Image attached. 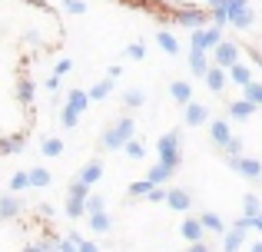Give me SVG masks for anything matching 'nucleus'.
Wrapping results in <instances>:
<instances>
[{
	"label": "nucleus",
	"instance_id": "obj_1",
	"mask_svg": "<svg viewBox=\"0 0 262 252\" xmlns=\"http://www.w3.org/2000/svg\"><path fill=\"white\" fill-rule=\"evenodd\" d=\"M133 133H136L133 117H123V120H116V123L100 136V146H103V149H126V143L136 140Z\"/></svg>",
	"mask_w": 262,
	"mask_h": 252
},
{
	"label": "nucleus",
	"instance_id": "obj_2",
	"mask_svg": "<svg viewBox=\"0 0 262 252\" xmlns=\"http://www.w3.org/2000/svg\"><path fill=\"white\" fill-rule=\"evenodd\" d=\"M173 24L179 27H189V30H206V27H212V13L199 10V7H189V4H176L173 7Z\"/></svg>",
	"mask_w": 262,
	"mask_h": 252
},
{
	"label": "nucleus",
	"instance_id": "obj_3",
	"mask_svg": "<svg viewBox=\"0 0 262 252\" xmlns=\"http://www.w3.org/2000/svg\"><path fill=\"white\" fill-rule=\"evenodd\" d=\"M156 149H160V163H166V166H173L179 173V166H183V149H179V133H176V129L163 133Z\"/></svg>",
	"mask_w": 262,
	"mask_h": 252
},
{
	"label": "nucleus",
	"instance_id": "obj_4",
	"mask_svg": "<svg viewBox=\"0 0 262 252\" xmlns=\"http://www.w3.org/2000/svg\"><path fill=\"white\" fill-rule=\"evenodd\" d=\"M86 199H90V186L86 182H70V196H67V216L70 219H80L86 213Z\"/></svg>",
	"mask_w": 262,
	"mask_h": 252
},
{
	"label": "nucleus",
	"instance_id": "obj_5",
	"mask_svg": "<svg viewBox=\"0 0 262 252\" xmlns=\"http://www.w3.org/2000/svg\"><path fill=\"white\" fill-rule=\"evenodd\" d=\"M243 50H246V47L232 43V40H223V43L212 50V63L223 66V70H232V66L239 63V53H243Z\"/></svg>",
	"mask_w": 262,
	"mask_h": 252
},
{
	"label": "nucleus",
	"instance_id": "obj_6",
	"mask_svg": "<svg viewBox=\"0 0 262 252\" xmlns=\"http://www.w3.org/2000/svg\"><path fill=\"white\" fill-rule=\"evenodd\" d=\"M252 20H256V13H252L249 0H229V24L232 27L246 30V27H252Z\"/></svg>",
	"mask_w": 262,
	"mask_h": 252
},
{
	"label": "nucleus",
	"instance_id": "obj_7",
	"mask_svg": "<svg viewBox=\"0 0 262 252\" xmlns=\"http://www.w3.org/2000/svg\"><path fill=\"white\" fill-rule=\"evenodd\" d=\"M206 233H209V229L203 226V219H199V216H186L183 226H179V236H183L189 246H192V242H203V236H206Z\"/></svg>",
	"mask_w": 262,
	"mask_h": 252
},
{
	"label": "nucleus",
	"instance_id": "obj_8",
	"mask_svg": "<svg viewBox=\"0 0 262 252\" xmlns=\"http://www.w3.org/2000/svg\"><path fill=\"white\" fill-rule=\"evenodd\" d=\"M229 166L246 179H262V163L252 159V156H236V159H229Z\"/></svg>",
	"mask_w": 262,
	"mask_h": 252
},
{
	"label": "nucleus",
	"instance_id": "obj_9",
	"mask_svg": "<svg viewBox=\"0 0 262 252\" xmlns=\"http://www.w3.org/2000/svg\"><path fill=\"white\" fill-rule=\"evenodd\" d=\"M33 97H37L33 80L27 77V73H20V77H17V100H20V106H27V110H30V106H33Z\"/></svg>",
	"mask_w": 262,
	"mask_h": 252
},
{
	"label": "nucleus",
	"instance_id": "obj_10",
	"mask_svg": "<svg viewBox=\"0 0 262 252\" xmlns=\"http://www.w3.org/2000/svg\"><path fill=\"white\" fill-rule=\"evenodd\" d=\"M209 136H212V146H219V149H226L232 143V129L226 120H212V126H209Z\"/></svg>",
	"mask_w": 262,
	"mask_h": 252
},
{
	"label": "nucleus",
	"instance_id": "obj_11",
	"mask_svg": "<svg viewBox=\"0 0 262 252\" xmlns=\"http://www.w3.org/2000/svg\"><path fill=\"white\" fill-rule=\"evenodd\" d=\"M20 213H24V202L17 199V193H7L4 199H0V219L10 222V219H17Z\"/></svg>",
	"mask_w": 262,
	"mask_h": 252
},
{
	"label": "nucleus",
	"instance_id": "obj_12",
	"mask_svg": "<svg viewBox=\"0 0 262 252\" xmlns=\"http://www.w3.org/2000/svg\"><path fill=\"white\" fill-rule=\"evenodd\" d=\"M24 146H27V133H7V136H0V153H4V156H17Z\"/></svg>",
	"mask_w": 262,
	"mask_h": 252
},
{
	"label": "nucleus",
	"instance_id": "obj_13",
	"mask_svg": "<svg viewBox=\"0 0 262 252\" xmlns=\"http://www.w3.org/2000/svg\"><path fill=\"white\" fill-rule=\"evenodd\" d=\"M166 206L173 209V213H189V206H192V196L186 193V189L173 186V189H169V199H166Z\"/></svg>",
	"mask_w": 262,
	"mask_h": 252
},
{
	"label": "nucleus",
	"instance_id": "obj_14",
	"mask_svg": "<svg viewBox=\"0 0 262 252\" xmlns=\"http://www.w3.org/2000/svg\"><path fill=\"white\" fill-rule=\"evenodd\" d=\"M183 120H186V126H206L209 123V110H206L203 103H189L186 113H183Z\"/></svg>",
	"mask_w": 262,
	"mask_h": 252
},
{
	"label": "nucleus",
	"instance_id": "obj_15",
	"mask_svg": "<svg viewBox=\"0 0 262 252\" xmlns=\"http://www.w3.org/2000/svg\"><path fill=\"white\" fill-rule=\"evenodd\" d=\"M169 97H173L176 103L189 106L192 103V83L189 80H173V83H169Z\"/></svg>",
	"mask_w": 262,
	"mask_h": 252
},
{
	"label": "nucleus",
	"instance_id": "obj_16",
	"mask_svg": "<svg viewBox=\"0 0 262 252\" xmlns=\"http://www.w3.org/2000/svg\"><path fill=\"white\" fill-rule=\"evenodd\" d=\"M226 83H229V70H223V66L212 63V70L206 73V86H209L212 93H223V90H226Z\"/></svg>",
	"mask_w": 262,
	"mask_h": 252
},
{
	"label": "nucleus",
	"instance_id": "obj_17",
	"mask_svg": "<svg viewBox=\"0 0 262 252\" xmlns=\"http://www.w3.org/2000/svg\"><path fill=\"white\" fill-rule=\"evenodd\" d=\"M256 110H259V106L252 103V100H246V97H243V100H232V103H229V117H232V120H249Z\"/></svg>",
	"mask_w": 262,
	"mask_h": 252
},
{
	"label": "nucleus",
	"instance_id": "obj_18",
	"mask_svg": "<svg viewBox=\"0 0 262 252\" xmlns=\"http://www.w3.org/2000/svg\"><path fill=\"white\" fill-rule=\"evenodd\" d=\"M189 70L196 73V77H203V80H206V73L212 70L209 60H206V50H189Z\"/></svg>",
	"mask_w": 262,
	"mask_h": 252
},
{
	"label": "nucleus",
	"instance_id": "obj_19",
	"mask_svg": "<svg viewBox=\"0 0 262 252\" xmlns=\"http://www.w3.org/2000/svg\"><path fill=\"white\" fill-rule=\"evenodd\" d=\"M77 179H80V182H86V186H93L96 179H103V163H100V159H90L86 166L80 169V176H77Z\"/></svg>",
	"mask_w": 262,
	"mask_h": 252
},
{
	"label": "nucleus",
	"instance_id": "obj_20",
	"mask_svg": "<svg viewBox=\"0 0 262 252\" xmlns=\"http://www.w3.org/2000/svg\"><path fill=\"white\" fill-rule=\"evenodd\" d=\"M243 242H246V229L232 226L229 233L223 236V252H239V249H243Z\"/></svg>",
	"mask_w": 262,
	"mask_h": 252
},
{
	"label": "nucleus",
	"instance_id": "obj_21",
	"mask_svg": "<svg viewBox=\"0 0 262 252\" xmlns=\"http://www.w3.org/2000/svg\"><path fill=\"white\" fill-rule=\"evenodd\" d=\"M173 176H176V169H173V166H166V163H156V166L146 173V179L153 182V186H163V182L173 179Z\"/></svg>",
	"mask_w": 262,
	"mask_h": 252
},
{
	"label": "nucleus",
	"instance_id": "obj_22",
	"mask_svg": "<svg viewBox=\"0 0 262 252\" xmlns=\"http://www.w3.org/2000/svg\"><path fill=\"white\" fill-rule=\"evenodd\" d=\"M229 80H232L236 86H243V90H246L249 83H256V80H252V70H249L246 63H236V66H232V70H229Z\"/></svg>",
	"mask_w": 262,
	"mask_h": 252
},
{
	"label": "nucleus",
	"instance_id": "obj_23",
	"mask_svg": "<svg viewBox=\"0 0 262 252\" xmlns=\"http://www.w3.org/2000/svg\"><path fill=\"white\" fill-rule=\"evenodd\" d=\"M199 219H203V226L209 229L212 236H226V233H229V229H226V222H223V216H216V213H203Z\"/></svg>",
	"mask_w": 262,
	"mask_h": 252
},
{
	"label": "nucleus",
	"instance_id": "obj_24",
	"mask_svg": "<svg viewBox=\"0 0 262 252\" xmlns=\"http://www.w3.org/2000/svg\"><path fill=\"white\" fill-rule=\"evenodd\" d=\"M90 103H93V100H90V93H83V90H70L67 93V106H73L77 113H83Z\"/></svg>",
	"mask_w": 262,
	"mask_h": 252
},
{
	"label": "nucleus",
	"instance_id": "obj_25",
	"mask_svg": "<svg viewBox=\"0 0 262 252\" xmlns=\"http://www.w3.org/2000/svg\"><path fill=\"white\" fill-rule=\"evenodd\" d=\"M156 43H160L163 53H169V57H176V53H179V43H176V37L169 30H156Z\"/></svg>",
	"mask_w": 262,
	"mask_h": 252
},
{
	"label": "nucleus",
	"instance_id": "obj_26",
	"mask_svg": "<svg viewBox=\"0 0 262 252\" xmlns=\"http://www.w3.org/2000/svg\"><path fill=\"white\" fill-rule=\"evenodd\" d=\"M259 213H262L259 196H256V193H246V196H243V216H249V219H259Z\"/></svg>",
	"mask_w": 262,
	"mask_h": 252
},
{
	"label": "nucleus",
	"instance_id": "obj_27",
	"mask_svg": "<svg viewBox=\"0 0 262 252\" xmlns=\"http://www.w3.org/2000/svg\"><path fill=\"white\" fill-rule=\"evenodd\" d=\"M30 182H33V189H47V186L53 182L50 169H43V166H33V169H30Z\"/></svg>",
	"mask_w": 262,
	"mask_h": 252
},
{
	"label": "nucleus",
	"instance_id": "obj_28",
	"mask_svg": "<svg viewBox=\"0 0 262 252\" xmlns=\"http://www.w3.org/2000/svg\"><path fill=\"white\" fill-rule=\"evenodd\" d=\"M30 169H20V173L10 176V193H24V189H30Z\"/></svg>",
	"mask_w": 262,
	"mask_h": 252
},
{
	"label": "nucleus",
	"instance_id": "obj_29",
	"mask_svg": "<svg viewBox=\"0 0 262 252\" xmlns=\"http://www.w3.org/2000/svg\"><path fill=\"white\" fill-rule=\"evenodd\" d=\"M40 153L50 156V159H53V156H60V153H63V140H60V136H47V140L40 143Z\"/></svg>",
	"mask_w": 262,
	"mask_h": 252
},
{
	"label": "nucleus",
	"instance_id": "obj_30",
	"mask_svg": "<svg viewBox=\"0 0 262 252\" xmlns=\"http://www.w3.org/2000/svg\"><path fill=\"white\" fill-rule=\"evenodd\" d=\"M86 93H90V100H106L110 93H113V80H110V77H106V80H100V83H93Z\"/></svg>",
	"mask_w": 262,
	"mask_h": 252
},
{
	"label": "nucleus",
	"instance_id": "obj_31",
	"mask_svg": "<svg viewBox=\"0 0 262 252\" xmlns=\"http://www.w3.org/2000/svg\"><path fill=\"white\" fill-rule=\"evenodd\" d=\"M80 117H83V113H77L73 110V106H60V123H63L67 129H77V123H80Z\"/></svg>",
	"mask_w": 262,
	"mask_h": 252
},
{
	"label": "nucleus",
	"instance_id": "obj_32",
	"mask_svg": "<svg viewBox=\"0 0 262 252\" xmlns=\"http://www.w3.org/2000/svg\"><path fill=\"white\" fill-rule=\"evenodd\" d=\"M90 229H93V233H110V229H113V219H110L106 213H96V216H90Z\"/></svg>",
	"mask_w": 262,
	"mask_h": 252
},
{
	"label": "nucleus",
	"instance_id": "obj_33",
	"mask_svg": "<svg viewBox=\"0 0 262 252\" xmlns=\"http://www.w3.org/2000/svg\"><path fill=\"white\" fill-rule=\"evenodd\" d=\"M143 103H146L143 90H126V93H123V106H126V110H140Z\"/></svg>",
	"mask_w": 262,
	"mask_h": 252
},
{
	"label": "nucleus",
	"instance_id": "obj_34",
	"mask_svg": "<svg viewBox=\"0 0 262 252\" xmlns=\"http://www.w3.org/2000/svg\"><path fill=\"white\" fill-rule=\"evenodd\" d=\"M96 213H106V199H103V196H96V193H90V199H86V216H96Z\"/></svg>",
	"mask_w": 262,
	"mask_h": 252
},
{
	"label": "nucleus",
	"instance_id": "obj_35",
	"mask_svg": "<svg viewBox=\"0 0 262 252\" xmlns=\"http://www.w3.org/2000/svg\"><path fill=\"white\" fill-rule=\"evenodd\" d=\"M223 43V27H206V47H209V50H216V47Z\"/></svg>",
	"mask_w": 262,
	"mask_h": 252
},
{
	"label": "nucleus",
	"instance_id": "obj_36",
	"mask_svg": "<svg viewBox=\"0 0 262 252\" xmlns=\"http://www.w3.org/2000/svg\"><path fill=\"white\" fill-rule=\"evenodd\" d=\"M243 97H246V100H252V103H256L259 110H262V83H249V86L243 90Z\"/></svg>",
	"mask_w": 262,
	"mask_h": 252
},
{
	"label": "nucleus",
	"instance_id": "obj_37",
	"mask_svg": "<svg viewBox=\"0 0 262 252\" xmlns=\"http://www.w3.org/2000/svg\"><path fill=\"white\" fill-rule=\"evenodd\" d=\"M153 182H149V179H140V182H133V186H129V196H149V193H153Z\"/></svg>",
	"mask_w": 262,
	"mask_h": 252
},
{
	"label": "nucleus",
	"instance_id": "obj_38",
	"mask_svg": "<svg viewBox=\"0 0 262 252\" xmlns=\"http://www.w3.org/2000/svg\"><path fill=\"white\" fill-rule=\"evenodd\" d=\"M40 249H43V252H60V236L47 233L43 239H40Z\"/></svg>",
	"mask_w": 262,
	"mask_h": 252
},
{
	"label": "nucleus",
	"instance_id": "obj_39",
	"mask_svg": "<svg viewBox=\"0 0 262 252\" xmlns=\"http://www.w3.org/2000/svg\"><path fill=\"white\" fill-rule=\"evenodd\" d=\"M126 156H129V159H143V156H146L143 143H140V140H129V143H126Z\"/></svg>",
	"mask_w": 262,
	"mask_h": 252
},
{
	"label": "nucleus",
	"instance_id": "obj_40",
	"mask_svg": "<svg viewBox=\"0 0 262 252\" xmlns=\"http://www.w3.org/2000/svg\"><path fill=\"white\" fill-rule=\"evenodd\" d=\"M212 24H216V27L229 24V7H216V10H212Z\"/></svg>",
	"mask_w": 262,
	"mask_h": 252
},
{
	"label": "nucleus",
	"instance_id": "obj_41",
	"mask_svg": "<svg viewBox=\"0 0 262 252\" xmlns=\"http://www.w3.org/2000/svg\"><path fill=\"white\" fill-rule=\"evenodd\" d=\"M126 57H129V60H143V57H146V47L136 40V43H129V47H126Z\"/></svg>",
	"mask_w": 262,
	"mask_h": 252
},
{
	"label": "nucleus",
	"instance_id": "obj_42",
	"mask_svg": "<svg viewBox=\"0 0 262 252\" xmlns=\"http://www.w3.org/2000/svg\"><path fill=\"white\" fill-rule=\"evenodd\" d=\"M63 7H67V13H73V17L86 13V4H83V0H63Z\"/></svg>",
	"mask_w": 262,
	"mask_h": 252
},
{
	"label": "nucleus",
	"instance_id": "obj_43",
	"mask_svg": "<svg viewBox=\"0 0 262 252\" xmlns=\"http://www.w3.org/2000/svg\"><path fill=\"white\" fill-rule=\"evenodd\" d=\"M70 70H73V60H70V57H63L57 66H53V77H67Z\"/></svg>",
	"mask_w": 262,
	"mask_h": 252
},
{
	"label": "nucleus",
	"instance_id": "obj_44",
	"mask_svg": "<svg viewBox=\"0 0 262 252\" xmlns=\"http://www.w3.org/2000/svg\"><path fill=\"white\" fill-rule=\"evenodd\" d=\"M226 153H229V159H236V156H243V140H239V136H232V143L226 146Z\"/></svg>",
	"mask_w": 262,
	"mask_h": 252
},
{
	"label": "nucleus",
	"instance_id": "obj_45",
	"mask_svg": "<svg viewBox=\"0 0 262 252\" xmlns=\"http://www.w3.org/2000/svg\"><path fill=\"white\" fill-rule=\"evenodd\" d=\"M146 199H149V202H166V199H169V189H163V186H156V189H153V193H149V196H146Z\"/></svg>",
	"mask_w": 262,
	"mask_h": 252
},
{
	"label": "nucleus",
	"instance_id": "obj_46",
	"mask_svg": "<svg viewBox=\"0 0 262 252\" xmlns=\"http://www.w3.org/2000/svg\"><path fill=\"white\" fill-rule=\"evenodd\" d=\"M60 252H80V246L70 239V236H67V239H60Z\"/></svg>",
	"mask_w": 262,
	"mask_h": 252
},
{
	"label": "nucleus",
	"instance_id": "obj_47",
	"mask_svg": "<svg viewBox=\"0 0 262 252\" xmlns=\"http://www.w3.org/2000/svg\"><path fill=\"white\" fill-rule=\"evenodd\" d=\"M47 90L57 97V93H60V77H47Z\"/></svg>",
	"mask_w": 262,
	"mask_h": 252
},
{
	"label": "nucleus",
	"instance_id": "obj_48",
	"mask_svg": "<svg viewBox=\"0 0 262 252\" xmlns=\"http://www.w3.org/2000/svg\"><path fill=\"white\" fill-rule=\"evenodd\" d=\"M246 53L252 57V63H256V66H262V53L256 50V47H246Z\"/></svg>",
	"mask_w": 262,
	"mask_h": 252
},
{
	"label": "nucleus",
	"instance_id": "obj_49",
	"mask_svg": "<svg viewBox=\"0 0 262 252\" xmlns=\"http://www.w3.org/2000/svg\"><path fill=\"white\" fill-rule=\"evenodd\" d=\"M80 252H100V246H96V242H90V239H83V242H80Z\"/></svg>",
	"mask_w": 262,
	"mask_h": 252
},
{
	"label": "nucleus",
	"instance_id": "obj_50",
	"mask_svg": "<svg viewBox=\"0 0 262 252\" xmlns=\"http://www.w3.org/2000/svg\"><path fill=\"white\" fill-rule=\"evenodd\" d=\"M106 77H110V80H120V77H123V66H116V63H113V66L106 70Z\"/></svg>",
	"mask_w": 262,
	"mask_h": 252
},
{
	"label": "nucleus",
	"instance_id": "obj_51",
	"mask_svg": "<svg viewBox=\"0 0 262 252\" xmlns=\"http://www.w3.org/2000/svg\"><path fill=\"white\" fill-rule=\"evenodd\" d=\"M186 252H209V246H206V242H192V246L186 249Z\"/></svg>",
	"mask_w": 262,
	"mask_h": 252
},
{
	"label": "nucleus",
	"instance_id": "obj_52",
	"mask_svg": "<svg viewBox=\"0 0 262 252\" xmlns=\"http://www.w3.org/2000/svg\"><path fill=\"white\" fill-rule=\"evenodd\" d=\"M206 4H209L212 10H216V7H229V0H206Z\"/></svg>",
	"mask_w": 262,
	"mask_h": 252
},
{
	"label": "nucleus",
	"instance_id": "obj_53",
	"mask_svg": "<svg viewBox=\"0 0 262 252\" xmlns=\"http://www.w3.org/2000/svg\"><path fill=\"white\" fill-rule=\"evenodd\" d=\"M20 252H43V249H40V242H30V246H24Z\"/></svg>",
	"mask_w": 262,
	"mask_h": 252
},
{
	"label": "nucleus",
	"instance_id": "obj_54",
	"mask_svg": "<svg viewBox=\"0 0 262 252\" xmlns=\"http://www.w3.org/2000/svg\"><path fill=\"white\" fill-rule=\"evenodd\" d=\"M256 229H259V233H262V213H259V219H256Z\"/></svg>",
	"mask_w": 262,
	"mask_h": 252
},
{
	"label": "nucleus",
	"instance_id": "obj_55",
	"mask_svg": "<svg viewBox=\"0 0 262 252\" xmlns=\"http://www.w3.org/2000/svg\"><path fill=\"white\" fill-rule=\"evenodd\" d=\"M252 252H262V242H256V246H252Z\"/></svg>",
	"mask_w": 262,
	"mask_h": 252
},
{
	"label": "nucleus",
	"instance_id": "obj_56",
	"mask_svg": "<svg viewBox=\"0 0 262 252\" xmlns=\"http://www.w3.org/2000/svg\"><path fill=\"white\" fill-rule=\"evenodd\" d=\"M259 117H262V110H259Z\"/></svg>",
	"mask_w": 262,
	"mask_h": 252
},
{
	"label": "nucleus",
	"instance_id": "obj_57",
	"mask_svg": "<svg viewBox=\"0 0 262 252\" xmlns=\"http://www.w3.org/2000/svg\"><path fill=\"white\" fill-rule=\"evenodd\" d=\"M259 182H262V179H259Z\"/></svg>",
	"mask_w": 262,
	"mask_h": 252
}]
</instances>
